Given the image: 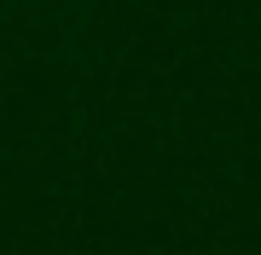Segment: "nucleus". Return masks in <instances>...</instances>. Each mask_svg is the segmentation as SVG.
<instances>
[]
</instances>
